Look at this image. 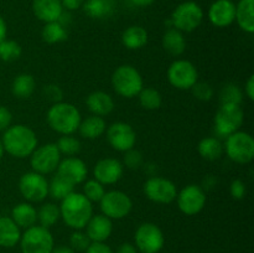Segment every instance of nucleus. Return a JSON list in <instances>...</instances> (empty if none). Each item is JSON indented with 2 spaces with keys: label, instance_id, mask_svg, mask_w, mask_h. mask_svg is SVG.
Returning a JSON list of instances; mask_svg holds the SVG:
<instances>
[{
  "label": "nucleus",
  "instance_id": "nucleus-37",
  "mask_svg": "<svg viewBox=\"0 0 254 253\" xmlns=\"http://www.w3.org/2000/svg\"><path fill=\"white\" fill-rule=\"evenodd\" d=\"M243 99V92L237 84L228 83L222 87L220 92L221 104H237L241 106Z\"/></svg>",
  "mask_w": 254,
  "mask_h": 253
},
{
  "label": "nucleus",
  "instance_id": "nucleus-9",
  "mask_svg": "<svg viewBox=\"0 0 254 253\" xmlns=\"http://www.w3.org/2000/svg\"><path fill=\"white\" fill-rule=\"evenodd\" d=\"M29 158L32 171L47 175L57 170V166L61 161V153L59 151L56 143H47L44 145H37Z\"/></svg>",
  "mask_w": 254,
  "mask_h": 253
},
{
  "label": "nucleus",
  "instance_id": "nucleus-21",
  "mask_svg": "<svg viewBox=\"0 0 254 253\" xmlns=\"http://www.w3.org/2000/svg\"><path fill=\"white\" fill-rule=\"evenodd\" d=\"M32 11L40 21L47 24L59 21L64 14V6L61 0H32Z\"/></svg>",
  "mask_w": 254,
  "mask_h": 253
},
{
  "label": "nucleus",
  "instance_id": "nucleus-6",
  "mask_svg": "<svg viewBox=\"0 0 254 253\" xmlns=\"http://www.w3.org/2000/svg\"><path fill=\"white\" fill-rule=\"evenodd\" d=\"M223 150L237 164H248L254 158V139L247 131L237 130L226 138Z\"/></svg>",
  "mask_w": 254,
  "mask_h": 253
},
{
  "label": "nucleus",
  "instance_id": "nucleus-42",
  "mask_svg": "<svg viewBox=\"0 0 254 253\" xmlns=\"http://www.w3.org/2000/svg\"><path fill=\"white\" fill-rule=\"evenodd\" d=\"M191 91H192L193 97H195L196 99H198V101L208 102L211 101L213 97V88L210 83H207V82L197 81L192 86Z\"/></svg>",
  "mask_w": 254,
  "mask_h": 253
},
{
  "label": "nucleus",
  "instance_id": "nucleus-23",
  "mask_svg": "<svg viewBox=\"0 0 254 253\" xmlns=\"http://www.w3.org/2000/svg\"><path fill=\"white\" fill-rule=\"evenodd\" d=\"M21 228L11 217L0 216V247L11 248L20 242Z\"/></svg>",
  "mask_w": 254,
  "mask_h": 253
},
{
  "label": "nucleus",
  "instance_id": "nucleus-22",
  "mask_svg": "<svg viewBox=\"0 0 254 253\" xmlns=\"http://www.w3.org/2000/svg\"><path fill=\"white\" fill-rule=\"evenodd\" d=\"M86 106L92 114L98 117H106L111 114L114 109L113 97L103 91H94L88 94L86 99Z\"/></svg>",
  "mask_w": 254,
  "mask_h": 253
},
{
  "label": "nucleus",
  "instance_id": "nucleus-32",
  "mask_svg": "<svg viewBox=\"0 0 254 253\" xmlns=\"http://www.w3.org/2000/svg\"><path fill=\"white\" fill-rule=\"evenodd\" d=\"M67 36H68V34H67L66 26L62 25L60 21L47 22L42 27L41 37L46 44H60V42L67 40Z\"/></svg>",
  "mask_w": 254,
  "mask_h": 253
},
{
  "label": "nucleus",
  "instance_id": "nucleus-4",
  "mask_svg": "<svg viewBox=\"0 0 254 253\" xmlns=\"http://www.w3.org/2000/svg\"><path fill=\"white\" fill-rule=\"evenodd\" d=\"M112 86L117 94L124 98H134L143 89V77L135 67L122 64L112 74Z\"/></svg>",
  "mask_w": 254,
  "mask_h": 253
},
{
  "label": "nucleus",
  "instance_id": "nucleus-46",
  "mask_svg": "<svg viewBox=\"0 0 254 253\" xmlns=\"http://www.w3.org/2000/svg\"><path fill=\"white\" fill-rule=\"evenodd\" d=\"M84 253H114L112 248L106 242L98 243V242H92L89 247L84 251Z\"/></svg>",
  "mask_w": 254,
  "mask_h": 253
},
{
  "label": "nucleus",
  "instance_id": "nucleus-41",
  "mask_svg": "<svg viewBox=\"0 0 254 253\" xmlns=\"http://www.w3.org/2000/svg\"><path fill=\"white\" fill-rule=\"evenodd\" d=\"M144 163L143 154L140 153L136 149L131 148L129 150L124 151V158H123V166L126 168L131 169V170H136V169L140 168Z\"/></svg>",
  "mask_w": 254,
  "mask_h": 253
},
{
  "label": "nucleus",
  "instance_id": "nucleus-48",
  "mask_svg": "<svg viewBox=\"0 0 254 253\" xmlns=\"http://www.w3.org/2000/svg\"><path fill=\"white\" fill-rule=\"evenodd\" d=\"M245 93L246 96L248 97V99L254 101V76L253 74H251V76L248 77L247 82H246Z\"/></svg>",
  "mask_w": 254,
  "mask_h": 253
},
{
  "label": "nucleus",
  "instance_id": "nucleus-12",
  "mask_svg": "<svg viewBox=\"0 0 254 253\" xmlns=\"http://www.w3.org/2000/svg\"><path fill=\"white\" fill-rule=\"evenodd\" d=\"M169 83L176 89L188 91L198 81V72L195 64L188 60H175L168 68Z\"/></svg>",
  "mask_w": 254,
  "mask_h": 253
},
{
  "label": "nucleus",
  "instance_id": "nucleus-7",
  "mask_svg": "<svg viewBox=\"0 0 254 253\" xmlns=\"http://www.w3.org/2000/svg\"><path fill=\"white\" fill-rule=\"evenodd\" d=\"M203 20V10L197 2L184 1L175 7L170 17L171 27L181 32H192Z\"/></svg>",
  "mask_w": 254,
  "mask_h": 253
},
{
  "label": "nucleus",
  "instance_id": "nucleus-13",
  "mask_svg": "<svg viewBox=\"0 0 254 253\" xmlns=\"http://www.w3.org/2000/svg\"><path fill=\"white\" fill-rule=\"evenodd\" d=\"M19 191L26 202H42L49 196V181L35 171L25 173L19 180Z\"/></svg>",
  "mask_w": 254,
  "mask_h": 253
},
{
  "label": "nucleus",
  "instance_id": "nucleus-8",
  "mask_svg": "<svg viewBox=\"0 0 254 253\" xmlns=\"http://www.w3.org/2000/svg\"><path fill=\"white\" fill-rule=\"evenodd\" d=\"M245 121V113L237 104H221L215 116V131L218 138H227L240 130Z\"/></svg>",
  "mask_w": 254,
  "mask_h": 253
},
{
  "label": "nucleus",
  "instance_id": "nucleus-53",
  "mask_svg": "<svg viewBox=\"0 0 254 253\" xmlns=\"http://www.w3.org/2000/svg\"><path fill=\"white\" fill-rule=\"evenodd\" d=\"M4 146H2V143H1V140H0V159L2 158V155H4Z\"/></svg>",
  "mask_w": 254,
  "mask_h": 253
},
{
  "label": "nucleus",
  "instance_id": "nucleus-29",
  "mask_svg": "<svg viewBox=\"0 0 254 253\" xmlns=\"http://www.w3.org/2000/svg\"><path fill=\"white\" fill-rule=\"evenodd\" d=\"M84 12L93 19H104L113 14L116 9L114 0H86L83 4Z\"/></svg>",
  "mask_w": 254,
  "mask_h": 253
},
{
  "label": "nucleus",
  "instance_id": "nucleus-52",
  "mask_svg": "<svg viewBox=\"0 0 254 253\" xmlns=\"http://www.w3.org/2000/svg\"><path fill=\"white\" fill-rule=\"evenodd\" d=\"M134 5L136 6H149V5L153 4L155 0H130Z\"/></svg>",
  "mask_w": 254,
  "mask_h": 253
},
{
  "label": "nucleus",
  "instance_id": "nucleus-35",
  "mask_svg": "<svg viewBox=\"0 0 254 253\" xmlns=\"http://www.w3.org/2000/svg\"><path fill=\"white\" fill-rule=\"evenodd\" d=\"M136 97L139 98L140 106L148 111H155V109L160 108L161 103H163V97H161L160 92L151 87H143V89L139 92Z\"/></svg>",
  "mask_w": 254,
  "mask_h": 253
},
{
  "label": "nucleus",
  "instance_id": "nucleus-17",
  "mask_svg": "<svg viewBox=\"0 0 254 253\" xmlns=\"http://www.w3.org/2000/svg\"><path fill=\"white\" fill-rule=\"evenodd\" d=\"M124 166L121 160L116 158H103L96 163L93 168V175L97 181L106 185H113L122 179Z\"/></svg>",
  "mask_w": 254,
  "mask_h": 253
},
{
  "label": "nucleus",
  "instance_id": "nucleus-34",
  "mask_svg": "<svg viewBox=\"0 0 254 253\" xmlns=\"http://www.w3.org/2000/svg\"><path fill=\"white\" fill-rule=\"evenodd\" d=\"M73 191L74 185L59 174H56L49 183V195L56 201H62Z\"/></svg>",
  "mask_w": 254,
  "mask_h": 253
},
{
  "label": "nucleus",
  "instance_id": "nucleus-36",
  "mask_svg": "<svg viewBox=\"0 0 254 253\" xmlns=\"http://www.w3.org/2000/svg\"><path fill=\"white\" fill-rule=\"evenodd\" d=\"M22 49L19 42L14 40H2L0 42V60L4 62H12L20 59Z\"/></svg>",
  "mask_w": 254,
  "mask_h": 253
},
{
  "label": "nucleus",
  "instance_id": "nucleus-14",
  "mask_svg": "<svg viewBox=\"0 0 254 253\" xmlns=\"http://www.w3.org/2000/svg\"><path fill=\"white\" fill-rule=\"evenodd\" d=\"M144 195L156 203H171L176 200L178 189L171 180L160 176L149 178L143 186Z\"/></svg>",
  "mask_w": 254,
  "mask_h": 253
},
{
  "label": "nucleus",
  "instance_id": "nucleus-33",
  "mask_svg": "<svg viewBox=\"0 0 254 253\" xmlns=\"http://www.w3.org/2000/svg\"><path fill=\"white\" fill-rule=\"evenodd\" d=\"M60 218H61L60 206L54 202L42 203L41 207L37 210V222L42 227H52L59 222Z\"/></svg>",
  "mask_w": 254,
  "mask_h": 253
},
{
  "label": "nucleus",
  "instance_id": "nucleus-2",
  "mask_svg": "<svg viewBox=\"0 0 254 253\" xmlns=\"http://www.w3.org/2000/svg\"><path fill=\"white\" fill-rule=\"evenodd\" d=\"M61 218L72 230H84L89 218L93 216L92 202L81 192L73 191L61 201Z\"/></svg>",
  "mask_w": 254,
  "mask_h": 253
},
{
  "label": "nucleus",
  "instance_id": "nucleus-27",
  "mask_svg": "<svg viewBox=\"0 0 254 253\" xmlns=\"http://www.w3.org/2000/svg\"><path fill=\"white\" fill-rule=\"evenodd\" d=\"M254 0H240L236 5V19L238 26L247 34L254 32Z\"/></svg>",
  "mask_w": 254,
  "mask_h": 253
},
{
  "label": "nucleus",
  "instance_id": "nucleus-44",
  "mask_svg": "<svg viewBox=\"0 0 254 253\" xmlns=\"http://www.w3.org/2000/svg\"><path fill=\"white\" fill-rule=\"evenodd\" d=\"M247 189H246V184L240 179H236L231 183L230 185V193L235 200H242L246 196Z\"/></svg>",
  "mask_w": 254,
  "mask_h": 253
},
{
  "label": "nucleus",
  "instance_id": "nucleus-20",
  "mask_svg": "<svg viewBox=\"0 0 254 253\" xmlns=\"http://www.w3.org/2000/svg\"><path fill=\"white\" fill-rule=\"evenodd\" d=\"M84 228L91 242L103 243L111 237L113 232V222L103 213H99V215L92 216Z\"/></svg>",
  "mask_w": 254,
  "mask_h": 253
},
{
  "label": "nucleus",
  "instance_id": "nucleus-47",
  "mask_svg": "<svg viewBox=\"0 0 254 253\" xmlns=\"http://www.w3.org/2000/svg\"><path fill=\"white\" fill-rule=\"evenodd\" d=\"M84 1H86V0H61L64 9L68 10V11H73V10L82 7Z\"/></svg>",
  "mask_w": 254,
  "mask_h": 253
},
{
  "label": "nucleus",
  "instance_id": "nucleus-31",
  "mask_svg": "<svg viewBox=\"0 0 254 253\" xmlns=\"http://www.w3.org/2000/svg\"><path fill=\"white\" fill-rule=\"evenodd\" d=\"M198 154L201 158L208 161L218 160L223 155V144L221 143L217 136H207L201 139L197 145Z\"/></svg>",
  "mask_w": 254,
  "mask_h": 253
},
{
  "label": "nucleus",
  "instance_id": "nucleus-19",
  "mask_svg": "<svg viewBox=\"0 0 254 253\" xmlns=\"http://www.w3.org/2000/svg\"><path fill=\"white\" fill-rule=\"evenodd\" d=\"M236 4L232 0H216L208 9V20L216 27H227L235 22Z\"/></svg>",
  "mask_w": 254,
  "mask_h": 253
},
{
  "label": "nucleus",
  "instance_id": "nucleus-43",
  "mask_svg": "<svg viewBox=\"0 0 254 253\" xmlns=\"http://www.w3.org/2000/svg\"><path fill=\"white\" fill-rule=\"evenodd\" d=\"M44 96L49 101H51L52 103H57V102L62 101L64 92H62V89L57 84H49V86H45Z\"/></svg>",
  "mask_w": 254,
  "mask_h": 253
},
{
  "label": "nucleus",
  "instance_id": "nucleus-11",
  "mask_svg": "<svg viewBox=\"0 0 254 253\" xmlns=\"http://www.w3.org/2000/svg\"><path fill=\"white\" fill-rule=\"evenodd\" d=\"M102 213L111 220H122L130 213L133 208V201L128 193L121 190L106 191L99 201Z\"/></svg>",
  "mask_w": 254,
  "mask_h": 253
},
{
  "label": "nucleus",
  "instance_id": "nucleus-26",
  "mask_svg": "<svg viewBox=\"0 0 254 253\" xmlns=\"http://www.w3.org/2000/svg\"><path fill=\"white\" fill-rule=\"evenodd\" d=\"M164 50L171 56H180L186 50V40L184 32L175 27H169L161 39Z\"/></svg>",
  "mask_w": 254,
  "mask_h": 253
},
{
  "label": "nucleus",
  "instance_id": "nucleus-38",
  "mask_svg": "<svg viewBox=\"0 0 254 253\" xmlns=\"http://www.w3.org/2000/svg\"><path fill=\"white\" fill-rule=\"evenodd\" d=\"M56 145L61 155L74 156L81 150V141L73 135H61Z\"/></svg>",
  "mask_w": 254,
  "mask_h": 253
},
{
  "label": "nucleus",
  "instance_id": "nucleus-3",
  "mask_svg": "<svg viewBox=\"0 0 254 253\" xmlns=\"http://www.w3.org/2000/svg\"><path fill=\"white\" fill-rule=\"evenodd\" d=\"M47 124L52 130L61 135H72L78 130L82 121L78 108L68 102H57L54 103L46 114Z\"/></svg>",
  "mask_w": 254,
  "mask_h": 253
},
{
  "label": "nucleus",
  "instance_id": "nucleus-24",
  "mask_svg": "<svg viewBox=\"0 0 254 253\" xmlns=\"http://www.w3.org/2000/svg\"><path fill=\"white\" fill-rule=\"evenodd\" d=\"M11 218L20 228H29L36 225L37 222V210L30 202H20L14 206L11 211Z\"/></svg>",
  "mask_w": 254,
  "mask_h": 253
},
{
  "label": "nucleus",
  "instance_id": "nucleus-25",
  "mask_svg": "<svg viewBox=\"0 0 254 253\" xmlns=\"http://www.w3.org/2000/svg\"><path fill=\"white\" fill-rule=\"evenodd\" d=\"M107 130V123L104 121L103 117L98 116H92L87 117L86 119H82L79 123L78 130L83 138L93 140V139H98L106 133Z\"/></svg>",
  "mask_w": 254,
  "mask_h": 253
},
{
  "label": "nucleus",
  "instance_id": "nucleus-10",
  "mask_svg": "<svg viewBox=\"0 0 254 253\" xmlns=\"http://www.w3.org/2000/svg\"><path fill=\"white\" fill-rule=\"evenodd\" d=\"M134 241L140 253H159L165 245L163 231L153 222L141 223L134 233Z\"/></svg>",
  "mask_w": 254,
  "mask_h": 253
},
{
  "label": "nucleus",
  "instance_id": "nucleus-49",
  "mask_svg": "<svg viewBox=\"0 0 254 253\" xmlns=\"http://www.w3.org/2000/svg\"><path fill=\"white\" fill-rule=\"evenodd\" d=\"M116 253H139V251L138 248L135 247V245L126 242V243H122V245L119 246Z\"/></svg>",
  "mask_w": 254,
  "mask_h": 253
},
{
  "label": "nucleus",
  "instance_id": "nucleus-50",
  "mask_svg": "<svg viewBox=\"0 0 254 253\" xmlns=\"http://www.w3.org/2000/svg\"><path fill=\"white\" fill-rule=\"evenodd\" d=\"M51 253H76L69 246H57L54 247Z\"/></svg>",
  "mask_w": 254,
  "mask_h": 253
},
{
  "label": "nucleus",
  "instance_id": "nucleus-16",
  "mask_svg": "<svg viewBox=\"0 0 254 253\" xmlns=\"http://www.w3.org/2000/svg\"><path fill=\"white\" fill-rule=\"evenodd\" d=\"M179 210L188 216L200 213L206 205V193L201 186L191 185L185 186L176 196Z\"/></svg>",
  "mask_w": 254,
  "mask_h": 253
},
{
  "label": "nucleus",
  "instance_id": "nucleus-15",
  "mask_svg": "<svg viewBox=\"0 0 254 253\" xmlns=\"http://www.w3.org/2000/svg\"><path fill=\"white\" fill-rule=\"evenodd\" d=\"M106 134L109 145L114 150L124 153V151L135 146V130H134L130 124L126 123V122H116L112 126H107Z\"/></svg>",
  "mask_w": 254,
  "mask_h": 253
},
{
  "label": "nucleus",
  "instance_id": "nucleus-5",
  "mask_svg": "<svg viewBox=\"0 0 254 253\" xmlns=\"http://www.w3.org/2000/svg\"><path fill=\"white\" fill-rule=\"evenodd\" d=\"M20 248L22 253H51L55 240L50 228L34 225L26 228L20 237Z\"/></svg>",
  "mask_w": 254,
  "mask_h": 253
},
{
  "label": "nucleus",
  "instance_id": "nucleus-1",
  "mask_svg": "<svg viewBox=\"0 0 254 253\" xmlns=\"http://www.w3.org/2000/svg\"><path fill=\"white\" fill-rule=\"evenodd\" d=\"M4 150L17 159L29 158L32 151L37 148L36 133L30 126L24 124L10 126L4 130L1 139Z\"/></svg>",
  "mask_w": 254,
  "mask_h": 253
},
{
  "label": "nucleus",
  "instance_id": "nucleus-30",
  "mask_svg": "<svg viewBox=\"0 0 254 253\" xmlns=\"http://www.w3.org/2000/svg\"><path fill=\"white\" fill-rule=\"evenodd\" d=\"M36 88V81L30 73H20L12 81L11 92L16 98L27 99L34 94Z\"/></svg>",
  "mask_w": 254,
  "mask_h": 253
},
{
  "label": "nucleus",
  "instance_id": "nucleus-39",
  "mask_svg": "<svg viewBox=\"0 0 254 253\" xmlns=\"http://www.w3.org/2000/svg\"><path fill=\"white\" fill-rule=\"evenodd\" d=\"M83 193L92 203L93 202H99L102 200V197L106 193V189H104L103 184H101L99 181H97L96 179H91V180H87L83 184Z\"/></svg>",
  "mask_w": 254,
  "mask_h": 253
},
{
  "label": "nucleus",
  "instance_id": "nucleus-45",
  "mask_svg": "<svg viewBox=\"0 0 254 253\" xmlns=\"http://www.w3.org/2000/svg\"><path fill=\"white\" fill-rule=\"evenodd\" d=\"M12 122V114L6 107L0 106V130H6Z\"/></svg>",
  "mask_w": 254,
  "mask_h": 253
},
{
  "label": "nucleus",
  "instance_id": "nucleus-18",
  "mask_svg": "<svg viewBox=\"0 0 254 253\" xmlns=\"http://www.w3.org/2000/svg\"><path fill=\"white\" fill-rule=\"evenodd\" d=\"M56 174L61 175L66 180H68L72 185H79L84 183L88 174L86 163L77 156H66L61 159L57 166Z\"/></svg>",
  "mask_w": 254,
  "mask_h": 253
},
{
  "label": "nucleus",
  "instance_id": "nucleus-28",
  "mask_svg": "<svg viewBox=\"0 0 254 253\" xmlns=\"http://www.w3.org/2000/svg\"><path fill=\"white\" fill-rule=\"evenodd\" d=\"M148 31L139 25L127 27L122 34V44L128 50L141 49L148 44Z\"/></svg>",
  "mask_w": 254,
  "mask_h": 253
},
{
  "label": "nucleus",
  "instance_id": "nucleus-51",
  "mask_svg": "<svg viewBox=\"0 0 254 253\" xmlns=\"http://www.w3.org/2000/svg\"><path fill=\"white\" fill-rule=\"evenodd\" d=\"M6 32H7L6 22H5V20L0 16V42H1L2 40L6 39Z\"/></svg>",
  "mask_w": 254,
  "mask_h": 253
},
{
  "label": "nucleus",
  "instance_id": "nucleus-40",
  "mask_svg": "<svg viewBox=\"0 0 254 253\" xmlns=\"http://www.w3.org/2000/svg\"><path fill=\"white\" fill-rule=\"evenodd\" d=\"M91 240L82 230H74L69 237V247L74 252H84L91 245Z\"/></svg>",
  "mask_w": 254,
  "mask_h": 253
}]
</instances>
